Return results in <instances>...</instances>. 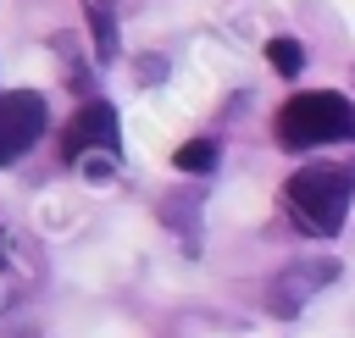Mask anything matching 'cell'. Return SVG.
Returning a JSON list of instances; mask_svg holds the SVG:
<instances>
[{"label": "cell", "instance_id": "6da1fadb", "mask_svg": "<svg viewBox=\"0 0 355 338\" xmlns=\"http://www.w3.org/2000/svg\"><path fill=\"white\" fill-rule=\"evenodd\" d=\"M355 199V166H305L283 183V211L305 238H333Z\"/></svg>", "mask_w": 355, "mask_h": 338}, {"label": "cell", "instance_id": "7a4b0ae2", "mask_svg": "<svg viewBox=\"0 0 355 338\" xmlns=\"http://www.w3.org/2000/svg\"><path fill=\"white\" fill-rule=\"evenodd\" d=\"M355 139V105L333 89L294 94L277 111V144L283 150H322V144H349Z\"/></svg>", "mask_w": 355, "mask_h": 338}, {"label": "cell", "instance_id": "3957f363", "mask_svg": "<svg viewBox=\"0 0 355 338\" xmlns=\"http://www.w3.org/2000/svg\"><path fill=\"white\" fill-rule=\"evenodd\" d=\"M44 122H50V105H44L39 89L0 94V166L17 161V155H28L39 144V133H44Z\"/></svg>", "mask_w": 355, "mask_h": 338}, {"label": "cell", "instance_id": "277c9868", "mask_svg": "<svg viewBox=\"0 0 355 338\" xmlns=\"http://www.w3.org/2000/svg\"><path fill=\"white\" fill-rule=\"evenodd\" d=\"M333 277H338V260H300V266H288V272L266 288V305H272L277 316H300Z\"/></svg>", "mask_w": 355, "mask_h": 338}, {"label": "cell", "instance_id": "5b68a950", "mask_svg": "<svg viewBox=\"0 0 355 338\" xmlns=\"http://www.w3.org/2000/svg\"><path fill=\"white\" fill-rule=\"evenodd\" d=\"M83 150H116V111L105 100H89L72 111L67 133H61V155L67 161H83Z\"/></svg>", "mask_w": 355, "mask_h": 338}, {"label": "cell", "instance_id": "8992f818", "mask_svg": "<svg viewBox=\"0 0 355 338\" xmlns=\"http://www.w3.org/2000/svg\"><path fill=\"white\" fill-rule=\"evenodd\" d=\"M83 11H89V28H94V55L111 61L116 55V11H111V0H83Z\"/></svg>", "mask_w": 355, "mask_h": 338}, {"label": "cell", "instance_id": "52a82bcc", "mask_svg": "<svg viewBox=\"0 0 355 338\" xmlns=\"http://www.w3.org/2000/svg\"><path fill=\"white\" fill-rule=\"evenodd\" d=\"M266 61H272V72H283V78H294L300 66H305V50H300V39H266Z\"/></svg>", "mask_w": 355, "mask_h": 338}, {"label": "cell", "instance_id": "ba28073f", "mask_svg": "<svg viewBox=\"0 0 355 338\" xmlns=\"http://www.w3.org/2000/svg\"><path fill=\"white\" fill-rule=\"evenodd\" d=\"M211 166H216V144L211 139H189L178 150V172H211Z\"/></svg>", "mask_w": 355, "mask_h": 338}]
</instances>
